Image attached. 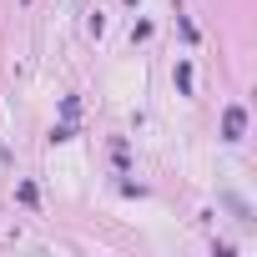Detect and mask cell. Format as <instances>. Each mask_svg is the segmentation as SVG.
Returning <instances> with one entry per match:
<instances>
[{
  "label": "cell",
  "instance_id": "cell-1",
  "mask_svg": "<svg viewBox=\"0 0 257 257\" xmlns=\"http://www.w3.org/2000/svg\"><path fill=\"white\" fill-rule=\"evenodd\" d=\"M242 126H247V111H242V106H227V111H222V137H227V142H242Z\"/></svg>",
  "mask_w": 257,
  "mask_h": 257
},
{
  "label": "cell",
  "instance_id": "cell-2",
  "mask_svg": "<svg viewBox=\"0 0 257 257\" xmlns=\"http://www.w3.org/2000/svg\"><path fill=\"white\" fill-rule=\"evenodd\" d=\"M177 91H182V96H187V91H192V66H187V61H182V66H177Z\"/></svg>",
  "mask_w": 257,
  "mask_h": 257
}]
</instances>
